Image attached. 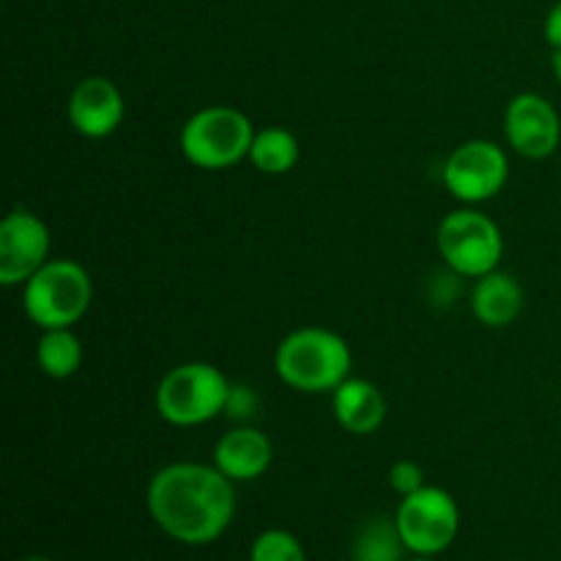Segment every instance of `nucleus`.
Wrapping results in <instances>:
<instances>
[{
	"mask_svg": "<svg viewBox=\"0 0 561 561\" xmlns=\"http://www.w3.org/2000/svg\"><path fill=\"white\" fill-rule=\"evenodd\" d=\"M146 507L153 524L175 542L208 546L233 524L236 488L214 463L179 460L151 477Z\"/></svg>",
	"mask_w": 561,
	"mask_h": 561,
	"instance_id": "f257e3e1",
	"label": "nucleus"
},
{
	"mask_svg": "<svg viewBox=\"0 0 561 561\" xmlns=\"http://www.w3.org/2000/svg\"><path fill=\"white\" fill-rule=\"evenodd\" d=\"M351 345L337 332L305 327L283 337L274 354V373L285 387L305 394H332L351 378Z\"/></svg>",
	"mask_w": 561,
	"mask_h": 561,
	"instance_id": "f03ea898",
	"label": "nucleus"
},
{
	"mask_svg": "<svg viewBox=\"0 0 561 561\" xmlns=\"http://www.w3.org/2000/svg\"><path fill=\"white\" fill-rule=\"evenodd\" d=\"M93 283L85 266L69 257H49L25 285L22 307L38 329H71L88 312Z\"/></svg>",
	"mask_w": 561,
	"mask_h": 561,
	"instance_id": "7ed1b4c3",
	"label": "nucleus"
},
{
	"mask_svg": "<svg viewBox=\"0 0 561 561\" xmlns=\"http://www.w3.org/2000/svg\"><path fill=\"white\" fill-rule=\"evenodd\" d=\"M230 381L208 362H186L164 373L153 392L159 416L173 427H197L225 414Z\"/></svg>",
	"mask_w": 561,
	"mask_h": 561,
	"instance_id": "20e7f679",
	"label": "nucleus"
},
{
	"mask_svg": "<svg viewBox=\"0 0 561 561\" xmlns=\"http://www.w3.org/2000/svg\"><path fill=\"white\" fill-rule=\"evenodd\" d=\"M255 126L241 110L214 104L197 110L181 126V153L201 170H228L250 157Z\"/></svg>",
	"mask_w": 561,
	"mask_h": 561,
	"instance_id": "39448f33",
	"label": "nucleus"
},
{
	"mask_svg": "<svg viewBox=\"0 0 561 561\" xmlns=\"http://www.w3.org/2000/svg\"><path fill=\"white\" fill-rule=\"evenodd\" d=\"M436 247L449 272L477 279L499 268L504 255V236L488 214L466 206L455 208L438 222Z\"/></svg>",
	"mask_w": 561,
	"mask_h": 561,
	"instance_id": "423d86ee",
	"label": "nucleus"
},
{
	"mask_svg": "<svg viewBox=\"0 0 561 561\" xmlns=\"http://www.w3.org/2000/svg\"><path fill=\"white\" fill-rule=\"evenodd\" d=\"M400 537L414 557H438L455 542L460 531V507L444 488H420L403 496L394 513Z\"/></svg>",
	"mask_w": 561,
	"mask_h": 561,
	"instance_id": "0eeeda50",
	"label": "nucleus"
},
{
	"mask_svg": "<svg viewBox=\"0 0 561 561\" xmlns=\"http://www.w3.org/2000/svg\"><path fill=\"white\" fill-rule=\"evenodd\" d=\"M510 179V159L493 140H469L455 148L442 170V181L455 201L466 206L488 203L504 190Z\"/></svg>",
	"mask_w": 561,
	"mask_h": 561,
	"instance_id": "6e6552de",
	"label": "nucleus"
},
{
	"mask_svg": "<svg viewBox=\"0 0 561 561\" xmlns=\"http://www.w3.org/2000/svg\"><path fill=\"white\" fill-rule=\"evenodd\" d=\"M53 236L44 219L16 208L0 222V285H25L49 261Z\"/></svg>",
	"mask_w": 561,
	"mask_h": 561,
	"instance_id": "1a4fd4ad",
	"label": "nucleus"
},
{
	"mask_svg": "<svg viewBox=\"0 0 561 561\" xmlns=\"http://www.w3.org/2000/svg\"><path fill=\"white\" fill-rule=\"evenodd\" d=\"M504 137L524 159H548L561 142V118L540 93H518L504 110Z\"/></svg>",
	"mask_w": 561,
	"mask_h": 561,
	"instance_id": "9d476101",
	"label": "nucleus"
},
{
	"mask_svg": "<svg viewBox=\"0 0 561 561\" xmlns=\"http://www.w3.org/2000/svg\"><path fill=\"white\" fill-rule=\"evenodd\" d=\"M124 113L126 104L118 85L99 75L77 82L69 93V102H66L69 124L75 126L77 135L88 137V140H104V137L113 135L124 121Z\"/></svg>",
	"mask_w": 561,
	"mask_h": 561,
	"instance_id": "9b49d317",
	"label": "nucleus"
},
{
	"mask_svg": "<svg viewBox=\"0 0 561 561\" xmlns=\"http://www.w3.org/2000/svg\"><path fill=\"white\" fill-rule=\"evenodd\" d=\"M274 449L266 433L239 425L225 433L214 447V466L233 482H252L272 466Z\"/></svg>",
	"mask_w": 561,
	"mask_h": 561,
	"instance_id": "f8f14e48",
	"label": "nucleus"
},
{
	"mask_svg": "<svg viewBox=\"0 0 561 561\" xmlns=\"http://www.w3.org/2000/svg\"><path fill=\"white\" fill-rule=\"evenodd\" d=\"M337 425L351 436H373L387 420V398L367 378H345L332 392Z\"/></svg>",
	"mask_w": 561,
	"mask_h": 561,
	"instance_id": "ddd939ff",
	"label": "nucleus"
},
{
	"mask_svg": "<svg viewBox=\"0 0 561 561\" xmlns=\"http://www.w3.org/2000/svg\"><path fill=\"white\" fill-rule=\"evenodd\" d=\"M520 310H524V288L513 274L493 268V272L477 277L474 288H471V312L482 327H510L520 316Z\"/></svg>",
	"mask_w": 561,
	"mask_h": 561,
	"instance_id": "4468645a",
	"label": "nucleus"
},
{
	"mask_svg": "<svg viewBox=\"0 0 561 561\" xmlns=\"http://www.w3.org/2000/svg\"><path fill=\"white\" fill-rule=\"evenodd\" d=\"M82 343L71 329H44L36 343V365L53 381H66L82 367Z\"/></svg>",
	"mask_w": 561,
	"mask_h": 561,
	"instance_id": "2eb2a0df",
	"label": "nucleus"
},
{
	"mask_svg": "<svg viewBox=\"0 0 561 561\" xmlns=\"http://www.w3.org/2000/svg\"><path fill=\"white\" fill-rule=\"evenodd\" d=\"M247 159L263 175H285L299 162V140L283 126H266L255 131Z\"/></svg>",
	"mask_w": 561,
	"mask_h": 561,
	"instance_id": "dca6fc26",
	"label": "nucleus"
},
{
	"mask_svg": "<svg viewBox=\"0 0 561 561\" xmlns=\"http://www.w3.org/2000/svg\"><path fill=\"white\" fill-rule=\"evenodd\" d=\"M409 551L400 537L394 518H370L354 537V559L356 561H403Z\"/></svg>",
	"mask_w": 561,
	"mask_h": 561,
	"instance_id": "f3484780",
	"label": "nucleus"
},
{
	"mask_svg": "<svg viewBox=\"0 0 561 561\" xmlns=\"http://www.w3.org/2000/svg\"><path fill=\"white\" fill-rule=\"evenodd\" d=\"M250 561H307V557L301 542L290 531L266 529L252 542Z\"/></svg>",
	"mask_w": 561,
	"mask_h": 561,
	"instance_id": "a211bd4d",
	"label": "nucleus"
},
{
	"mask_svg": "<svg viewBox=\"0 0 561 561\" xmlns=\"http://www.w3.org/2000/svg\"><path fill=\"white\" fill-rule=\"evenodd\" d=\"M389 485H392L394 493L400 496H411L420 488H425V471H422L420 463L414 460H398V463L389 469Z\"/></svg>",
	"mask_w": 561,
	"mask_h": 561,
	"instance_id": "6ab92c4d",
	"label": "nucleus"
},
{
	"mask_svg": "<svg viewBox=\"0 0 561 561\" xmlns=\"http://www.w3.org/2000/svg\"><path fill=\"white\" fill-rule=\"evenodd\" d=\"M257 409V394L252 392L250 387H233L230 383V394H228V405H225V414L230 420H250Z\"/></svg>",
	"mask_w": 561,
	"mask_h": 561,
	"instance_id": "aec40b11",
	"label": "nucleus"
},
{
	"mask_svg": "<svg viewBox=\"0 0 561 561\" xmlns=\"http://www.w3.org/2000/svg\"><path fill=\"white\" fill-rule=\"evenodd\" d=\"M542 31H546V42L551 44L553 53L561 49V0H557V3H553V9L548 11L546 27H542Z\"/></svg>",
	"mask_w": 561,
	"mask_h": 561,
	"instance_id": "412c9836",
	"label": "nucleus"
},
{
	"mask_svg": "<svg viewBox=\"0 0 561 561\" xmlns=\"http://www.w3.org/2000/svg\"><path fill=\"white\" fill-rule=\"evenodd\" d=\"M551 66H553V75H557V80H559V85H561V49H557V53H553Z\"/></svg>",
	"mask_w": 561,
	"mask_h": 561,
	"instance_id": "4be33fe9",
	"label": "nucleus"
},
{
	"mask_svg": "<svg viewBox=\"0 0 561 561\" xmlns=\"http://www.w3.org/2000/svg\"><path fill=\"white\" fill-rule=\"evenodd\" d=\"M22 561H53V559H44V557H27V559H22Z\"/></svg>",
	"mask_w": 561,
	"mask_h": 561,
	"instance_id": "5701e85b",
	"label": "nucleus"
},
{
	"mask_svg": "<svg viewBox=\"0 0 561 561\" xmlns=\"http://www.w3.org/2000/svg\"><path fill=\"white\" fill-rule=\"evenodd\" d=\"M409 561H433V557H414V559H409Z\"/></svg>",
	"mask_w": 561,
	"mask_h": 561,
	"instance_id": "b1692460",
	"label": "nucleus"
},
{
	"mask_svg": "<svg viewBox=\"0 0 561 561\" xmlns=\"http://www.w3.org/2000/svg\"><path fill=\"white\" fill-rule=\"evenodd\" d=\"M351 561H356V559H351Z\"/></svg>",
	"mask_w": 561,
	"mask_h": 561,
	"instance_id": "393cba45",
	"label": "nucleus"
}]
</instances>
